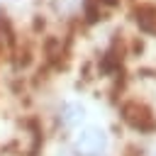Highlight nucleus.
<instances>
[{
  "label": "nucleus",
  "mask_w": 156,
  "mask_h": 156,
  "mask_svg": "<svg viewBox=\"0 0 156 156\" xmlns=\"http://www.w3.org/2000/svg\"><path fill=\"white\" fill-rule=\"evenodd\" d=\"M122 119H124L127 127H132L139 134H149V132L156 129V117H154L151 107H146L139 100H132V102L122 105Z\"/></svg>",
  "instance_id": "obj_3"
},
{
  "label": "nucleus",
  "mask_w": 156,
  "mask_h": 156,
  "mask_svg": "<svg viewBox=\"0 0 156 156\" xmlns=\"http://www.w3.org/2000/svg\"><path fill=\"white\" fill-rule=\"evenodd\" d=\"M66 141L68 156H112V132L100 122H88L76 129Z\"/></svg>",
  "instance_id": "obj_1"
},
{
  "label": "nucleus",
  "mask_w": 156,
  "mask_h": 156,
  "mask_svg": "<svg viewBox=\"0 0 156 156\" xmlns=\"http://www.w3.org/2000/svg\"><path fill=\"white\" fill-rule=\"evenodd\" d=\"M51 124H54V132L61 134L63 139L71 136L76 129L88 124V107H85V102H80L76 98H63L54 107V112H51Z\"/></svg>",
  "instance_id": "obj_2"
},
{
  "label": "nucleus",
  "mask_w": 156,
  "mask_h": 156,
  "mask_svg": "<svg viewBox=\"0 0 156 156\" xmlns=\"http://www.w3.org/2000/svg\"><path fill=\"white\" fill-rule=\"evenodd\" d=\"M0 39H2V37H0Z\"/></svg>",
  "instance_id": "obj_5"
},
{
  "label": "nucleus",
  "mask_w": 156,
  "mask_h": 156,
  "mask_svg": "<svg viewBox=\"0 0 156 156\" xmlns=\"http://www.w3.org/2000/svg\"><path fill=\"white\" fill-rule=\"evenodd\" d=\"M149 156H156V151H154V154H149Z\"/></svg>",
  "instance_id": "obj_4"
}]
</instances>
